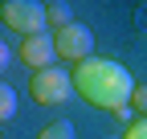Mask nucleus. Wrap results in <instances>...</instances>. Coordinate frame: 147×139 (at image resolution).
<instances>
[{"label": "nucleus", "mask_w": 147, "mask_h": 139, "mask_svg": "<svg viewBox=\"0 0 147 139\" xmlns=\"http://www.w3.org/2000/svg\"><path fill=\"white\" fill-rule=\"evenodd\" d=\"M37 139H78V135H74V123H45Z\"/></svg>", "instance_id": "obj_7"}, {"label": "nucleus", "mask_w": 147, "mask_h": 139, "mask_svg": "<svg viewBox=\"0 0 147 139\" xmlns=\"http://www.w3.org/2000/svg\"><path fill=\"white\" fill-rule=\"evenodd\" d=\"M29 98L41 102V107H61V102H69L74 98V70H61V65L37 70L33 82H29Z\"/></svg>", "instance_id": "obj_2"}, {"label": "nucleus", "mask_w": 147, "mask_h": 139, "mask_svg": "<svg viewBox=\"0 0 147 139\" xmlns=\"http://www.w3.org/2000/svg\"><path fill=\"white\" fill-rule=\"evenodd\" d=\"M123 139H147V119H135V123H127Z\"/></svg>", "instance_id": "obj_10"}, {"label": "nucleus", "mask_w": 147, "mask_h": 139, "mask_svg": "<svg viewBox=\"0 0 147 139\" xmlns=\"http://www.w3.org/2000/svg\"><path fill=\"white\" fill-rule=\"evenodd\" d=\"M16 57L33 70H49L57 65V45H53V33H37V37H21V49Z\"/></svg>", "instance_id": "obj_5"}, {"label": "nucleus", "mask_w": 147, "mask_h": 139, "mask_svg": "<svg viewBox=\"0 0 147 139\" xmlns=\"http://www.w3.org/2000/svg\"><path fill=\"white\" fill-rule=\"evenodd\" d=\"M74 94L86 98L98 111H123L131 107L135 94V78L127 74V65L115 57H86L82 65H74Z\"/></svg>", "instance_id": "obj_1"}, {"label": "nucleus", "mask_w": 147, "mask_h": 139, "mask_svg": "<svg viewBox=\"0 0 147 139\" xmlns=\"http://www.w3.org/2000/svg\"><path fill=\"white\" fill-rule=\"evenodd\" d=\"M53 45H57V57H61V61H74V65H82L86 57H94V33H90L86 25H65V29H57Z\"/></svg>", "instance_id": "obj_4"}, {"label": "nucleus", "mask_w": 147, "mask_h": 139, "mask_svg": "<svg viewBox=\"0 0 147 139\" xmlns=\"http://www.w3.org/2000/svg\"><path fill=\"white\" fill-rule=\"evenodd\" d=\"M8 61H12V49H8L4 41H0V70H8Z\"/></svg>", "instance_id": "obj_11"}, {"label": "nucleus", "mask_w": 147, "mask_h": 139, "mask_svg": "<svg viewBox=\"0 0 147 139\" xmlns=\"http://www.w3.org/2000/svg\"><path fill=\"white\" fill-rule=\"evenodd\" d=\"M0 21H4L12 33L21 37H37V33H49V16H45V4L41 0H4L0 4Z\"/></svg>", "instance_id": "obj_3"}, {"label": "nucleus", "mask_w": 147, "mask_h": 139, "mask_svg": "<svg viewBox=\"0 0 147 139\" xmlns=\"http://www.w3.org/2000/svg\"><path fill=\"white\" fill-rule=\"evenodd\" d=\"M45 16H49V25H57V29L74 25V21H69V4H65V0H49V4H45Z\"/></svg>", "instance_id": "obj_6"}, {"label": "nucleus", "mask_w": 147, "mask_h": 139, "mask_svg": "<svg viewBox=\"0 0 147 139\" xmlns=\"http://www.w3.org/2000/svg\"><path fill=\"white\" fill-rule=\"evenodd\" d=\"M131 111L139 119H147V86H135V94H131Z\"/></svg>", "instance_id": "obj_9"}, {"label": "nucleus", "mask_w": 147, "mask_h": 139, "mask_svg": "<svg viewBox=\"0 0 147 139\" xmlns=\"http://www.w3.org/2000/svg\"><path fill=\"white\" fill-rule=\"evenodd\" d=\"M12 115H16V90L0 82V123H8Z\"/></svg>", "instance_id": "obj_8"}]
</instances>
